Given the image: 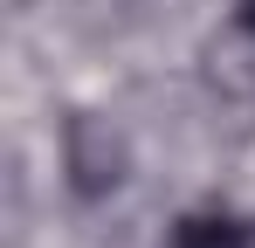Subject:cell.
I'll return each mask as SVG.
<instances>
[{"label":"cell","mask_w":255,"mask_h":248,"mask_svg":"<svg viewBox=\"0 0 255 248\" xmlns=\"http://www.w3.org/2000/svg\"><path fill=\"white\" fill-rule=\"evenodd\" d=\"M125 138H118V124L111 118H69V131H62V172H69V186L83 193V200H104V193H118V179H125Z\"/></svg>","instance_id":"obj_1"},{"label":"cell","mask_w":255,"mask_h":248,"mask_svg":"<svg viewBox=\"0 0 255 248\" xmlns=\"http://www.w3.org/2000/svg\"><path fill=\"white\" fill-rule=\"evenodd\" d=\"M249 242H255V228L228 207H193L172 221V248H249Z\"/></svg>","instance_id":"obj_2"},{"label":"cell","mask_w":255,"mask_h":248,"mask_svg":"<svg viewBox=\"0 0 255 248\" xmlns=\"http://www.w3.org/2000/svg\"><path fill=\"white\" fill-rule=\"evenodd\" d=\"M235 21H242V28L255 35V0H235Z\"/></svg>","instance_id":"obj_3"}]
</instances>
